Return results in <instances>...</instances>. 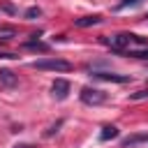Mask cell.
Instances as JSON below:
<instances>
[{"label": "cell", "mask_w": 148, "mask_h": 148, "mask_svg": "<svg viewBox=\"0 0 148 148\" xmlns=\"http://www.w3.org/2000/svg\"><path fill=\"white\" fill-rule=\"evenodd\" d=\"M32 69H39V72H69L72 62H67L65 58H42V60L32 62Z\"/></svg>", "instance_id": "cell-1"}, {"label": "cell", "mask_w": 148, "mask_h": 148, "mask_svg": "<svg viewBox=\"0 0 148 148\" xmlns=\"http://www.w3.org/2000/svg\"><path fill=\"white\" fill-rule=\"evenodd\" d=\"M113 51H118V53H123V51H127V46L132 44V42H136V35H132V32H116V35H111V37H106L104 39Z\"/></svg>", "instance_id": "cell-2"}, {"label": "cell", "mask_w": 148, "mask_h": 148, "mask_svg": "<svg viewBox=\"0 0 148 148\" xmlns=\"http://www.w3.org/2000/svg\"><path fill=\"white\" fill-rule=\"evenodd\" d=\"M79 97H81V102L88 104V106H97V104H104V102H106V92L99 90V88H90V86L81 88Z\"/></svg>", "instance_id": "cell-3"}, {"label": "cell", "mask_w": 148, "mask_h": 148, "mask_svg": "<svg viewBox=\"0 0 148 148\" xmlns=\"http://www.w3.org/2000/svg\"><path fill=\"white\" fill-rule=\"evenodd\" d=\"M92 79H99V81H113V83H127L130 81V76H125V74H113V72H97V69H92V74H90Z\"/></svg>", "instance_id": "cell-4"}, {"label": "cell", "mask_w": 148, "mask_h": 148, "mask_svg": "<svg viewBox=\"0 0 148 148\" xmlns=\"http://www.w3.org/2000/svg\"><path fill=\"white\" fill-rule=\"evenodd\" d=\"M51 95H53L56 99H65V97L69 95V81H65V79H56L53 86H51Z\"/></svg>", "instance_id": "cell-5"}, {"label": "cell", "mask_w": 148, "mask_h": 148, "mask_svg": "<svg viewBox=\"0 0 148 148\" xmlns=\"http://www.w3.org/2000/svg\"><path fill=\"white\" fill-rule=\"evenodd\" d=\"M18 83V76L12 72V69H0V86L5 88H14Z\"/></svg>", "instance_id": "cell-6"}, {"label": "cell", "mask_w": 148, "mask_h": 148, "mask_svg": "<svg viewBox=\"0 0 148 148\" xmlns=\"http://www.w3.org/2000/svg\"><path fill=\"white\" fill-rule=\"evenodd\" d=\"M136 143H148V132L132 134V136H127V139H123V141H120V146H123V148H132V146H136Z\"/></svg>", "instance_id": "cell-7"}, {"label": "cell", "mask_w": 148, "mask_h": 148, "mask_svg": "<svg viewBox=\"0 0 148 148\" xmlns=\"http://www.w3.org/2000/svg\"><path fill=\"white\" fill-rule=\"evenodd\" d=\"M97 23H102V16H99V14L83 16V18H76V21H74V25H76V28H88V25H97Z\"/></svg>", "instance_id": "cell-8"}, {"label": "cell", "mask_w": 148, "mask_h": 148, "mask_svg": "<svg viewBox=\"0 0 148 148\" xmlns=\"http://www.w3.org/2000/svg\"><path fill=\"white\" fill-rule=\"evenodd\" d=\"M118 136V127L116 125H104L102 132H99V141H111Z\"/></svg>", "instance_id": "cell-9"}, {"label": "cell", "mask_w": 148, "mask_h": 148, "mask_svg": "<svg viewBox=\"0 0 148 148\" xmlns=\"http://www.w3.org/2000/svg\"><path fill=\"white\" fill-rule=\"evenodd\" d=\"M16 37V30L12 28V25H2L0 28V39L2 42H9V39H14Z\"/></svg>", "instance_id": "cell-10"}, {"label": "cell", "mask_w": 148, "mask_h": 148, "mask_svg": "<svg viewBox=\"0 0 148 148\" xmlns=\"http://www.w3.org/2000/svg\"><path fill=\"white\" fill-rule=\"evenodd\" d=\"M125 53H127V56H132V58H139V60H148V49H139V51L127 49Z\"/></svg>", "instance_id": "cell-11"}, {"label": "cell", "mask_w": 148, "mask_h": 148, "mask_svg": "<svg viewBox=\"0 0 148 148\" xmlns=\"http://www.w3.org/2000/svg\"><path fill=\"white\" fill-rule=\"evenodd\" d=\"M25 49H37V51H46V49H49V46H46V44H42V42H37V39H35V42H25Z\"/></svg>", "instance_id": "cell-12"}, {"label": "cell", "mask_w": 148, "mask_h": 148, "mask_svg": "<svg viewBox=\"0 0 148 148\" xmlns=\"http://www.w3.org/2000/svg\"><path fill=\"white\" fill-rule=\"evenodd\" d=\"M60 125H62V120H58V123H53V125H51V127H49V130L44 132V136H53V134L58 132V127H60Z\"/></svg>", "instance_id": "cell-13"}, {"label": "cell", "mask_w": 148, "mask_h": 148, "mask_svg": "<svg viewBox=\"0 0 148 148\" xmlns=\"http://www.w3.org/2000/svg\"><path fill=\"white\" fill-rule=\"evenodd\" d=\"M39 14H42L39 7H30V9L25 12V18H35V16H39Z\"/></svg>", "instance_id": "cell-14"}, {"label": "cell", "mask_w": 148, "mask_h": 148, "mask_svg": "<svg viewBox=\"0 0 148 148\" xmlns=\"http://www.w3.org/2000/svg\"><path fill=\"white\" fill-rule=\"evenodd\" d=\"M136 2H141V0H120L118 9H123V7H127V5H136Z\"/></svg>", "instance_id": "cell-15"}, {"label": "cell", "mask_w": 148, "mask_h": 148, "mask_svg": "<svg viewBox=\"0 0 148 148\" xmlns=\"http://www.w3.org/2000/svg\"><path fill=\"white\" fill-rule=\"evenodd\" d=\"M14 148H35L32 143H18V146H14Z\"/></svg>", "instance_id": "cell-16"}]
</instances>
